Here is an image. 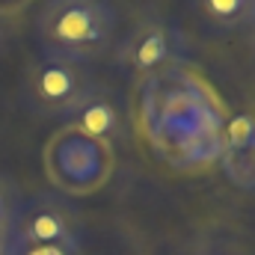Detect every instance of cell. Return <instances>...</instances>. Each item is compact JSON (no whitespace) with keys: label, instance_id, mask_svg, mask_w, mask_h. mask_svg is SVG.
I'll return each instance as SVG.
<instances>
[{"label":"cell","instance_id":"6da1fadb","mask_svg":"<svg viewBox=\"0 0 255 255\" xmlns=\"http://www.w3.org/2000/svg\"><path fill=\"white\" fill-rule=\"evenodd\" d=\"M116 24L110 0H45L36 15V39L45 57L89 65L110 51Z\"/></svg>","mask_w":255,"mask_h":255},{"label":"cell","instance_id":"7a4b0ae2","mask_svg":"<svg viewBox=\"0 0 255 255\" xmlns=\"http://www.w3.org/2000/svg\"><path fill=\"white\" fill-rule=\"evenodd\" d=\"M42 166L57 193L83 199L110 184L116 169V151L107 142H98L63 125L48 136L42 148Z\"/></svg>","mask_w":255,"mask_h":255},{"label":"cell","instance_id":"3957f363","mask_svg":"<svg viewBox=\"0 0 255 255\" xmlns=\"http://www.w3.org/2000/svg\"><path fill=\"white\" fill-rule=\"evenodd\" d=\"M27 101L33 113L48 119H63L74 107V101L92 86L89 68L57 57H39L27 68Z\"/></svg>","mask_w":255,"mask_h":255},{"label":"cell","instance_id":"277c9868","mask_svg":"<svg viewBox=\"0 0 255 255\" xmlns=\"http://www.w3.org/2000/svg\"><path fill=\"white\" fill-rule=\"evenodd\" d=\"M184 60V39L178 27L163 18L136 21L116 48V63L133 77H151Z\"/></svg>","mask_w":255,"mask_h":255},{"label":"cell","instance_id":"5b68a950","mask_svg":"<svg viewBox=\"0 0 255 255\" xmlns=\"http://www.w3.org/2000/svg\"><path fill=\"white\" fill-rule=\"evenodd\" d=\"M18 247H63L71 255H80V232L74 214L60 199L36 196L21 205L15 223Z\"/></svg>","mask_w":255,"mask_h":255},{"label":"cell","instance_id":"8992f818","mask_svg":"<svg viewBox=\"0 0 255 255\" xmlns=\"http://www.w3.org/2000/svg\"><path fill=\"white\" fill-rule=\"evenodd\" d=\"M63 125L74 128L98 142H107V145L128 139V116L119 98L110 89H101L95 83L74 101V107L63 116Z\"/></svg>","mask_w":255,"mask_h":255},{"label":"cell","instance_id":"52a82bcc","mask_svg":"<svg viewBox=\"0 0 255 255\" xmlns=\"http://www.w3.org/2000/svg\"><path fill=\"white\" fill-rule=\"evenodd\" d=\"M223 172L232 184L255 190V116L235 113L223 133Z\"/></svg>","mask_w":255,"mask_h":255},{"label":"cell","instance_id":"ba28073f","mask_svg":"<svg viewBox=\"0 0 255 255\" xmlns=\"http://www.w3.org/2000/svg\"><path fill=\"white\" fill-rule=\"evenodd\" d=\"M202 15L214 21L217 27H247L255 15V0H196Z\"/></svg>","mask_w":255,"mask_h":255},{"label":"cell","instance_id":"9c48e42d","mask_svg":"<svg viewBox=\"0 0 255 255\" xmlns=\"http://www.w3.org/2000/svg\"><path fill=\"white\" fill-rule=\"evenodd\" d=\"M21 199H18V190L0 178V229H9L15 232V223H18V214H21Z\"/></svg>","mask_w":255,"mask_h":255},{"label":"cell","instance_id":"30bf717a","mask_svg":"<svg viewBox=\"0 0 255 255\" xmlns=\"http://www.w3.org/2000/svg\"><path fill=\"white\" fill-rule=\"evenodd\" d=\"M33 0H0V18H18L24 9H30Z\"/></svg>","mask_w":255,"mask_h":255},{"label":"cell","instance_id":"8fae6325","mask_svg":"<svg viewBox=\"0 0 255 255\" xmlns=\"http://www.w3.org/2000/svg\"><path fill=\"white\" fill-rule=\"evenodd\" d=\"M18 255H71L63 247H18Z\"/></svg>","mask_w":255,"mask_h":255},{"label":"cell","instance_id":"7c38bea8","mask_svg":"<svg viewBox=\"0 0 255 255\" xmlns=\"http://www.w3.org/2000/svg\"><path fill=\"white\" fill-rule=\"evenodd\" d=\"M6 244H18V238H15V232L0 229V247H6Z\"/></svg>","mask_w":255,"mask_h":255},{"label":"cell","instance_id":"4fadbf2b","mask_svg":"<svg viewBox=\"0 0 255 255\" xmlns=\"http://www.w3.org/2000/svg\"><path fill=\"white\" fill-rule=\"evenodd\" d=\"M247 36H250V42H253V48H255V15L250 18V24H247Z\"/></svg>","mask_w":255,"mask_h":255},{"label":"cell","instance_id":"5bb4252c","mask_svg":"<svg viewBox=\"0 0 255 255\" xmlns=\"http://www.w3.org/2000/svg\"><path fill=\"white\" fill-rule=\"evenodd\" d=\"M0 255H18V244H6V247H0Z\"/></svg>","mask_w":255,"mask_h":255}]
</instances>
